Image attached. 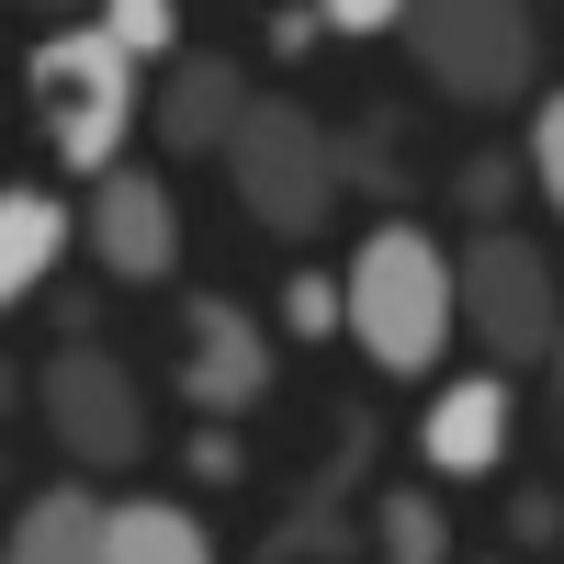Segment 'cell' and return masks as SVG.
I'll return each instance as SVG.
<instances>
[{
	"mask_svg": "<svg viewBox=\"0 0 564 564\" xmlns=\"http://www.w3.org/2000/svg\"><path fill=\"white\" fill-rule=\"evenodd\" d=\"M339 339L384 384H430L452 361V249L417 215H372L361 249L339 260Z\"/></svg>",
	"mask_w": 564,
	"mask_h": 564,
	"instance_id": "1",
	"label": "cell"
},
{
	"mask_svg": "<svg viewBox=\"0 0 564 564\" xmlns=\"http://www.w3.org/2000/svg\"><path fill=\"white\" fill-rule=\"evenodd\" d=\"M23 102H34V135L68 181H102L124 170L135 124H148V68H124L90 23H57L23 45Z\"/></svg>",
	"mask_w": 564,
	"mask_h": 564,
	"instance_id": "2",
	"label": "cell"
},
{
	"mask_svg": "<svg viewBox=\"0 0 564 564\" xmlns=\"http://www.w3.org/2000/svg\"><path fill=\"white\" fill-rule=\"evenodd\" d=\"M395 45L452 113H508L542 90V12L520 0H406Z\"/></svg>",
	"mask_w": 564,
	"mask_h": 564,
	"instance_id": "3",
	"label": "cell"
},
{
	"mask_svg": "<svg viewBox=\"0 0 564 564\" xmlns=\"http://www.w3.org/2000/svg\"><path fill=\"white\" fill-rule=\"evenodd\" d=\"M452 327L486 350V372H542L564 339V271L531 226H486L452 249Z\"/></svg>",
	"mask_w": 564,
	"mask_h": 564,
	"instance_id": "4",
	"label": "cell"
},
{
	"mask_svg": "<svg viewBox=\"0 0 564 564\" xmlns=\"http://www.w3.org/2000/svg\"><path fill=\"white\" fill-rule=\"evenodd\" d=\"M226 193H238V215L260 226V238H282V249H305L327 215H339V148H327V124L305 113V102H260L249 90V113H238V135H226Z\"/></svg>",
	"mask_w": 564,
	"mask_h": 564,
	"instance_id": "5",
	"label": "cell"
},
{
	"mask_svg": "<svg viewBox=\"0 0 564 564\" xmlns=\"http://www.w3.org/2000/svg\"><path fill=\"white\" fill-rule=\"evenodd\" d=\"M34 417H45V441L68 452V475L90 486V475H135L148 463V384L102 350V339H57L34 361Z\"/></svg>",
	"mask_w": 564,
	"mask_h": 564,
	"instance_id": "6",
	"label": "cell"
},
{
	"mask_svg": "<svg viewBox=\"0 0 564 564\" xmlns=\"http://www.w3.org/2000/svg\"><path fill=\"white\" fill-rule=\"evenodd\" d=\"M193 430H238L271 406V327L238 294H181V361H170Z\"/></svg>",
	"mask_w": 564,
	"mask_h": 564,
	"instance_id": "7",
	"label": "cell"
},
{
	"mask_svg": "<svg viewBox=\"0 0 564 564\" xmlns=\"http://www.w3.org/2000/svg\"><path fill=\"white\" fill-rule=\"evenodd\" d=\"M79 238H90V271L124 282V294H148V282L181 271V204H170V181L159 170H102L90 181V204H79Z\"/></svg>",
	"mask_w": 564,
	"mask_h": 564,
	"instance_id": "8",
	"label": "cell"
},
{
	"mask_svg": "<svg viewBox=\"0 0 564 564\" xmlns=\"http://www.w3.org/2000/svg\"><path fill=\"white\" fill-rule=\"evenodd\" d=\"M508 441H520V395H508V372H452V384L417 406V475H430V486L497 475Z\"/></svg>",
	"mask_w": 564,
	"mask_h": 564,
	"instance_id": "9",
	"label": "cell"
},
{
	"mask_svg": "<svg viewBox=\"0 0 564 564\" xmlns=\"http://www.w3.org/2000/svg\"><path fill=\"white\" fill-rule=\"evenodd\" d=\"M238 113H249V68L215 57V45H181V57L159 68V90H148V135L170 159H226Z\"/></svg>",
	"mask_w": 564,
	"mask_h": 564,
	"instance_id": "10",
	"label": "cell"
},
{
	"mask_svg": "<svg viewBox=\"0 0 564 564\" xmlns=\"http://www.w3.org/2000/svg\"><path fill=\"white\" fill-rule=\"evenodd\" d=\"M68 249H79V204L45 193V181H0V316L34 305Z\"/></svg>",
	"mask_w": 564,
	"mask_h": 564,
	"instance_id": "11",
	"label": "cell"
},
{
	"mask_svg": "<svg viewBox=\"0 0 564 564\" xmlns=\"http://www.w3.org/2000/svg\"><path fill=\"white\" fill-rule=\"evenodd\" d=\"M0 564H102V497H90L79 475L34 486L12 508V531H0Z\"/></svg>",
	"mask_w": 564,
	"mask_h": 564,
	"instance_id": "12",
	"label": "cell"
},
{
	"mask_svg": "<svg viewBox=\"0 0 564 564\" xmlns=\"http://www.w3.org/2000/svg\"><path fill=\"white\" fill-rule=\"evenodd\" d=\"M102 564H226L204 508L181 497H102Z\"/></svg>",
	"mask_w": 564,
	"mask_h": 564,
	"instance_id": "13",
	"label": "cell"
},
{
	"mask_svg": "<svg viewBox=\"0 0 564 564\" xmlns=\"http://www.w3.org/2000/svg\"><path fill=\"white\" fill-rule=\"evenodd\" d=\"M372 564H452V508L430 486H384L372 497Z\"/></svg>",
	"mask_w": 564,
	"mask_h": 564,
	"instance_id": "14",
	"label": "cell"
},
{
	"mask_svg": "<svg viewBox=\"0 0 564 564\" xmlns=\"http://www.w3.org/2000/svg\"><path fill=\"white\" fill-rule=\"evenodd\" d=\"M90 34H102L124 68H170V57H181V12H170V0H102Z\"/></svg>",
	"mask_w": 564,
	"mask_h": 564,
	"instance_id": "15",
	"label": "cell"
},
{
	"mask_svg": "<svg viewBox=\"0 0 564 564\" xmlns=\"http://www.w3.org/2000/svg\"><path fill=\"white\" fill-rule=\"evenodd\" d=\"M520 181L553 204V226H564V90H542L531 102V124H520Z\"/></svg>",
	"mask_w": 564,
	"mask_h": 564,
	"instance_id": "16",
	"label": "cell"
},
{
	"mask_svg": "<svg viewBox=\"0 0 564 564\" xmlns=\"http://www.w3.org/2000/svg\"><path fill=\"white\" fill-rule=\"evenodd\" d=\"M282 339H339V271H294L282 282Z\"/></svg>",
	"mask_w": 564,
	"mask_h": 564,
	"instance_id": "17",
	"label": "cell"
},
{
	"mask_svg": "<svg viewBox=\"0 0 564 564\" xmlns=\"http://www.w3.org/2000/svg\"><path fill=\"white\" fill-rule=\"evenodd\" d=\"M508 193H520V148L508 159H463V226H475V238L508 226Z\"/></svg>",
	"mask_w": 564,
	"mask_h": 564,
	"instance_id": "18",
	"label": "cell"
},
{
	"mask_svg": "<svg viewBox=\"0 0 564 564\" xmlns=\"http://www.w3.org/2000/svg\"><path fill=\"white\" fill-rule=\"evenodd\" d=\"M508 542H520V553H553V542H564V497H553V486H520V497H508Z\"/></svg>",
	"mask_w": 564,
	"mask_h": 564,
	"instance_id": "19",
	"label": "cell"
},
{
	"mask_svg": "<svg viewBox=\"0 0 564 564\" xmlns=\"http://www.w3.org/2000/svg\"><path fill=\"white\" fill-rule=\"evenodd\" d=\"M395 23H406V0H327V12H316V34H350V45L361 34H395Z\"/></svg>",
	"mask_w": 564,
	"mask_h": 564,
	"instance_id": "20",
	"label": "cell"
},
{
	"mask_svg": "<svg viewBox=\"0 0 564 564\" xmlns=\"http://www.w3.org/2000/svg\"><path fill=\"white\" fill-rule=\"evenodd\" d=\"M181 452H193V475H204V486H238V475H249V441H238V430H193Z\"/></svg>",
	"mask_w": 564,
	"mask_h": 564,
	"instance_id": "21",
	"label": "cell"
},
{
	"mask_svg": "<svg viewBox=\"0 0 564 564\" xmlns=\"http://www.w3.org/2000/svg\"><path fill=\"white\" fill-rule=\"evenodd\" d=\"M316 45V12H271V57H305Z\"/></svg>",
	"mask_w": 564,
	"mask_h": 564,
	"instance_id": "22",
	"label": "cell"
},
{
	"mask_svg": "<svg viewBox=\"0 0 564 564\" xmlns=\"http://www.w3.org/2000/svg\"><path fill=\"white\" fill-rule=\"evenodd\" d=\"M553 441H564V339H553Z\"/></svg>",
	"mask_w": 564,
	"mask_h": 564,
	"instance_id": "23",
	"label": "cell"
},
{
	"mask_svg": "<svg viewBox=\"0 0 564 564\" xmlns=\"http://www.w3.org/2000/svg\"><path fill=\"white\" fill-rule=\"evenodd\" d=\"M12 395H34V384H23V372H12V361H0V417H12Z\"/></svg>",
	"mask_w": 564,
	"mask_h": 564,
	"instance_id": "24",
	"label": "cell"
},
{
	"mask_svg": "<svg viewBox=\"0 0 564 564\" xmlns=\"http://www.w3.org/2000/svg\"><path fill=\"white\" fill-rule=\"evenodd\" d=\"M452 564H520V553H452Z\"/></svg>",
	"mask_w": 564,
	"mask_h": 564,
	"instance_id": "25",
	"label": "cell"
}]
</instances>
